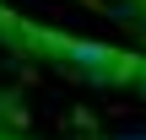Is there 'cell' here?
Masks as SVG:
<instances>
[{
  "instance_id": "6da1fadb",
  "label": "cell",
  "mask_w": 146,
  "mask_h": 140,
  "mask_svg": "<svg viewBox=\"0 0 146 140\" xmlns=\"http://www.w3.org/2000/svg\"><path fill=\"white\" fill-rule=\"evenodd\" d=\"M38 49L60 54L65 65H76V70L92 76V81H130V76H135V59H125L119 49H103V43H81V38H38Z\"/></svg>"
},
{
  "instance_id": "7a4b0ae2",
  "label": "cell",
  "mask_w": 146,
  "mask_h": 140,
  "mask_svg": "<svg viewBox=\"0 0 146 140\" xmlns=\"http://www.w3.org/2000/svg\"><path fill=\"white\" fill-rule=\"evenodd\" d=\"M130 81H135V92L146 97V59H135V76H130Z\"/></svg>"
},
{
  "instance_id": "3957f363",
  "label": "cell",
  "mask_w": 146,
  "mask_h": 140,
  "mask_svg": "<svg viewBox=\"0 0 146 140\" xmlns=\"http://www.w3.org/2000/svg\"><path fill=\"white\" fill-rule=\"evenodd\" d=\"M135 11H141V22H146V0H135Z\"/></svg>"
},
{
  "instance_id": "277c9868",
  "label": "cell",
  "mask_w": 146,
  "mask_h": 140,
  "mask_svg": "<svg viewBox=\"0 0 146 140\" xmlns=\"http://www.w3.org/2000/svg\"><path fill=\"white\" fill-rule=\"evenodd\" d=\"M0 22H5V16H0Z\"/></svg>"
}]
</instances>
